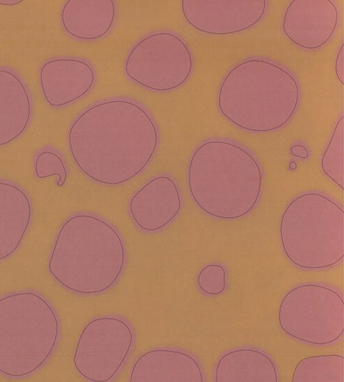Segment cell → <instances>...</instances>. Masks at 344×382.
Listing matches in <instances>:
<instances>
[{
	"label": "cell",
	"mask_w": 344,
	"mask_h": 382,
	"mask_svg": "<svg viewBox=\"0 0 344 382\" xmlns=\"http://www.w3.org/2000/svg\"><path fill=\"white\" fill-rule=\"evenodd\" d=\"M159 132L150 113L128 100L98 103L72 123L67 145L72 158L87 178L104 185H119L150 163Z\"/></svg>",
	"instance_id": "6da1fadb"
},
{
	"label": "cell",
	"mask_w": 344,
	"mask_h": 382,
	"mask_svg": "<svg viewBox=\"0 0 344 382\" xmlns=\"http://www.w3.org/2000/svg\"><path fill=\"white\" fill-rule=\"evenodd\" d=\"M126 250L119 232L104 219L79 213L58 231L48 271L65 289L80 295L105 292L120 278Z\"/></svg>",
	"instance_id": "7a4b0ae2"
},
{
	"label": "cell",
	"mask_w": 344,
	"mask_h": 382,
	"mask_svg": "<svg viewBox=\"0 0 344 382\" xmlns=\"http://www.w3.org/2000/svg\"><path fill=\"white\" fill-rule=\"evenodd\" d=\"M263 171L256 158L226 140H209L192 152L187 171L190 195L206 214L234 220L249 214L262 191Z\"/></svg>",
	"instance_id": "3957f363"
},
{
	"label": "cell",
	"mask_w": 344,
	"mask_h": 382,
	"mask_svg": "<svg viewBox=\"0 0 344 382\" xmlns=\"http://www.w3.org/2000/svg\"><path fill=\"white\" fill-rule=\"evenodd\" d=\"M300 90L286 68L263 58L242 61L223 77L218 89L220 113L235 126L251 132L279 129L295 114Z\"/></svg>",
	"instance_id": "277c9868"
},
{
	"label": "cell",
	"mask_w": 344,
	"mask_h": 382,
	"mask_svg": "<svg viewBox=\"0 0 344 382\" xmlns=\"http://www.w3.org/2000/svg\"><path fill=\"white\" fill-rule=\"evenodd\" d=\"M60 320L40 294L20 291L0 298V374L25 377L41 369L54 352Z\"/></svg>",
	"instance_id": "5b68a950"
},
{
	"label": "cell",
	"mask_w": 344,
	"mask_h": 382,
	"mask_svg": "<svg viewBox=\"0 0 344 382\" xmlns=\"http://www.w3.org/2000/svg\"><path fill=\"white\" fill-rule=\"evenodd\" d=\"M279 238L286 258L296 267H333L344 258L343 209L321 192L301 193L282 212Z\"/></svg>",
	"instance_id": "8992f818"
},
{
	"label": "cell",
	"mask_w": 344,
	"mask_h": 382,
	"mask_svg": "<svg viewBox=\"0 0 344 382\" xmlns=\"http://www.w3.org/2000/svg\"><path fill=\"white\" fill-rule=\"evenodd\" d=\"M278 323L287 336L298 341L324 345L344 332V301L332 288L314 283L298 285L282 298Z\"/></svg>",
	"instance_id": "52a82bcc"
},
{
	"label": "cell",
	"mask_w": 344,
	"mask_h": 382,
	"mask_svg": "<svg viewBox=\"0 0 344 382\" xmlns=\"http://www.w3.org/2000/svg\"><path fill=\"white\" fill-rule=\"evenodd\" d=\"M194 66L191 51L184 40L168 32L150 34L129 51L124 66L126 77L154 91L176 89L190 78Z\"/></svg>",
	"instance_id": "ba28073f"
},
{
	"label": "cell",
	"mask_w": 344,
	"mask_h": 382,
	"mask_svg": "<svg viewBox=\"0 0 344 382\" xmlns=\"http://www.w3.org/2000/svg\"><path fill=\"white\" fill-rule=\"evenodd\" d=\"M134 334L124 320L105 315L90 320L80 332L73 353L75 371L92 382L116 376L133 348Z\"/></svg>",
	"instance_id": "9c48e42d"
},
{
	"label": "cell",
	"mask_w": 344,
	"mask_h": 382,
	"mask_svg": "<svg viewBox=\"0 0 344 382\" xmlns=\"http://www.w3.org/2000/svg\"><path fill=\"white\" fill-rule=\"evenodd\" d=\"M265 0H183L182 14L196 30L213 35L242 32L258 23L267 5Z\"/></svg>",
	"instance_id": "30bf717a"
},
{
	"label": "cell",
	"mask_w": 344,
	"mask_h": 382,
	"mask_svg": "<svg viewBox=\"0 0 344 382\" xmlns=\"http://www.w3.org/2000/svg\"><path fill=\"white\" fill-rule=\"evenodd\" d=\"M338 10L330 0H293L288 4L282 29L288 39L306 50L324 46L334 34Z\"/></svg>",
	"instance_id": "8fae6325"
},
{
	"label": "cell",
	"mask_w": 344,
	"mask_h": 382,
	"mask_svg": "<svg viewBox=\"0 0 344 382\" xmlns=\"http://www.w3.org/2000/svg\"><path fill=\"white\" fill-rule=\"evenodd\" d=\"M183 200L179 187L167 175L152 178L131 197L128 210L135 225L146 232L168 225L179 214Z\"/></svg>",
	"instance_id": "7c38bea8"
},
{
	"label": "cell",
	"mask_w": 344,
	"mask_h": 382,
	"mask_svg": "<svg viewBox=\"0 0 344 382\" xmlns=\"http://www.w3.org/2000/svg\"><path fill=\"white\" fill-rule=\"evenodd\" d=\"M39 86L46 102L61 107L78 100L93 87L95 73L87 62L72 58H57L39 69Z\"/></svg>",
	"instance_id": "4fadbf2b"
},
{
	"label": "cell",
	"mask_w": 344,
	"mask_h": 382,
	"mask_svg": "<svg viewBox=\"0 0 344 382\" xmlns=\"http://www.w3.org/2000/svg\"><path fill=\"white\" fill-rule=\"evenodd\" d=\"M130 382H204L202 369L192 355L173 348H154L134 362Z\"/></svg>",
	"instance_id": "5bb4252c"
},
{
	"label": "cell",
	"mask_w": 344,
	"mask_h": 382,
	"mask_svg": "<svg viewBox=\"0 0 344 382\" xmlns=\"http://www.w3.org/2000/svg\"><path fill=\"white\" fill-rule=\"evenodd\" d=\"M33 216L29 195L18 185L0 180V261L20 246Z\"/></svg>",
	"instance_id": "9a60e30c"
},
{
	"label": "cell",
	"mask_w": 344,
	"mask_h": 382,
	"mask_svg": "<svg viewBox=\"0 0 344 382\" xmlns=\"http://www.w3.org/2000/svg\"><path fill=\"white\" fill-rule=\"evenodd\" d=\"M32 114V100L25 83L13 71L0 68V147L25 133Z\"/></svg>",
	"instance_id": "2e32d148"
},
{
	"label": "cell",
	"mask_w": 344,
	"mask_h": 382,
	"mask_svg": "<svg viewBox=\"0 0 344 382\" xmlns=\"http://www.w3.org/2000/svg\"><path fill=\"white\" fill-rule=\"evenodd\" d=\"M116 18L112 0H68L60 12L65 31L81 40H95L105 36Z\"/></svg>",
	"instance_id": "e0dca14e"
},
{
	"label": "cell",
	"mask_w": 344,
	"mask_h": 382,
	"mask_svg": "<svg viewBox=\"0 0 344 382\" xmlns=\"http://www.w3.org/2000/svg\"><path fill=\"white\" fill-rule=\"evenodd\" d=\"M216 382H278L277 367L263 351L256 348L230 350L218 360Z\"/></svg>",
	"instance_id": "ac0fdd59"
},
{
	"label": "cell",
	"mask_w": 344,
	"mask_h": 382,
	"mask_svg": "<svg viewBox=\"0 0 344 382\" xmlns=\"http://www.w3.org/2000/svg\"><path fill=\"white\" fill-rule=\"evenodd\" d=\"M292 382H344V357L338 354L307 356L295 366Z\"/></svg>",
	"instance_id": "d6986e66"
},
{
	"label": "cell",
	"mask_w": 344,
	"mask_h": 382,
	"mask_svg": "<svg viewBox=\"0 0 344 382\" xmlns=\"http://www.w3.org/2000/svg\"><path fill=\"white\" fill-rule=\"evenodd\" d=\"M320 166L325 176L344 190V115L337 121L322 153Z\"/></svg>",
	"instance_id": "ffe728a7"
},
{
	"label": "cell",
	"mask_w": 344,
	"mask_h": 382,
	"mask_svg": "<svg viewBox=\"0 0 344 382\" xmlns=\"http://www.w3.org/2000/svg\"><path fill=\"white\" fill-rule=\"evenodd\" d=\"M34 171L39 179L57 176L58 187L63 186L67 180V171L64 161L58 154L52 151H42L37 155L34 162Z\"/></svg>",
	"instance_id": "44dd1931"
},
{
	"label": "cell",
	"mask_w": 344,
	"mask_h": 382,
	"mask_svg": "<svg viewBox=\"0 0 344 382\" xmlns=\"http://www.w3.org/2000/svg\"><path fill=\"white\" fill-rule=\"evenodd\" d=\"M227 276L225 268L218 263L203 266L199 271L196 283L199 289L209 296H218L226 289Z\"/></svg>",
	"instance_id": "7402d4cb"
},
{
	"label": "cell",
	"mask_w": 344,
	"mask_h": 382,
	"mask_svg": "<svg viewBox=\"0 0 344 382\" xmlns=\"http://www.w3.org/2000/svg\"><path fill=\"white\" fill-rule=\"evenodd\" d=\"M335 72L338 80L344 84V42L340 45L335 61Z\"/></svg>",
	"instance_id": "603a6c76"
},
{
	"label": "cell",
	"mask_w": 344,
	"mask_h": 382,
	"mask_svg": "<svg viewBox=\"0 0 344 382\" xmlns=\"http://www.w3.org/2000/svg\"><path fill=\"white\" fill-rule=\"evenodd\" d=\"M290 152L293 156L303 159H307L310 156L307 147L300 144L293 145L290 148Z\"/></svg>",
	"instance_id": "cb8c5ba5"
},
{
	"label": "cell",
	"mask_w": 344,
	"mask_h": 382,
	"mask_svg": "<svg viewBox=\"0 0 344 382\" xmlns=\"http://www.w3.org/2000/svg\"><path fill=\"white\" fill-rule=\"evenodd\" d=\"M22 0H0V5L2 6H15L22 3Z\"/></svg>",
	"instance_id": "d4e9b609"
},
{
	"label": "cell",
	"mask_w": 344,
	"mask_h": 382,
	"mask_svg": "<svg viewBox=\"0 0 344 382\" xmlns=\"http://www.w3.org/2000/svg\"><path fill=\"white\" fill-rule=\"evenodd\" d=\"M289 167L290 169L294 170L297 168V164L296 163V162L292 161L289 163Z\"/></svg>",
	"instance_id": "484cf974"
}]
</instances>
